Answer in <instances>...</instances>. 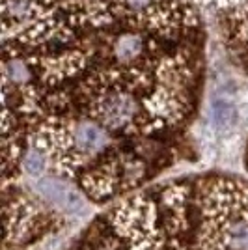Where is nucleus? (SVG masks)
Listing matches in <instances>:
<instances>
[{
    "instance_id": "1",
    "label": "nucleus",
    "mask_w": 248,
    "mask_h": 250,
    "mask_svg": "<svg viewBox=\"0 0 248 250\" xmlns=\"http://www.w3.org/2000/svg\"><path fill=\"white\" fill-rule=\"evenodd\" d=\"M84 250H194L190 179L140 188L114 202L93 222Z\"/></svg>"
},
{
    "instance_id": "2",
    "label": "nucleus",
    "mask_w": 248,
    "mask_h": 250,
    "mask_svg": "<svg viewBox=\"0 0 248 250\" xmlns=\"http://www.w3.org/2000/svg\"><path fill=\"white\" fill-rule=\"evenodd\" d=\"M194 250H248V181L227 174L192 177Z\"/></svg>"
},
{
    "instance_id": "3",
    "label": "nucleus",
    "mask_w": 248,
    "mask_h": 250,
    "mask_svg": "<svg viewBox=\"0 0 248 250\" xmlns=\"http://www.w3.org/2000/svg\"><path fill=\"white\" fill-rule=\"evenodd\" d=\"M4 196V241L2 250H28L49 235L62 231L58 211L21 187L2 188Z\"/></svg>"
},
{
    "instance_id": "4",
    "label": "nucleus",
    "mask_w": 248,
    "mask_h": 250,
    "mask_svg": "<svg viewBox=\"0 0 248 250\" xmlns=\"http://www.w3.org/2000/svg\"><path fill=\"white\" fill-rule=\"evenodd\" d=\"M222 36H226L229 54L248 69V0L237 8L220 13Z\"/></svg>"
},
{
    "instance_id": "5",
    "label": "nucleus",
    "mask_w": 248,
    "mask_h": 250,
    "mask_svg": "<svg viewBox=\"0 0 248 250\" xmlns=\"http://www.w3.org/2000/svg\"><path fill=\"white\" fill-rule=\"evenodd\" d=\"M41 198L49 206H56L65 213H83L86 208V196L75 183L60 176H47L38 183Z\"/></svg>"
},
{
    "instance_id": "6",
    "label": "nucleus",
    "mask_w": 248,
    "mask_h": 250,
    "mask_svg": "<svg viewBox=\"0 0 248 250\" xmlns=\"http://www.w3.org/2000/svg\"><path fill=\"white\" fill-rule=\"evenodd\" d=\"M207 120L217 131H229L239 122V104L229 92H217L207 101Z\"/></svg>"
},
{
    "instance_id": "7",
    "label": "nucleus",
    "mask_w": 248,
    "mask_h": 250,
    "mask_svg": "<svg viewBox=\"0 0 248 250\" xmlns=\"http://www.w3.org/2000/svg\"><path fill=\"white\" fill-rule=\"evenodd\" d=\"M245 165H247V170H248V138H247V149H245Z\"/></svg>"
}]
</instances>
